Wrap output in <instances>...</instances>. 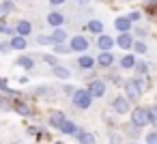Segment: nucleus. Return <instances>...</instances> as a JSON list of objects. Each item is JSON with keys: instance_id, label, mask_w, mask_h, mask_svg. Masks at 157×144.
I'll return each instance as SVG.
<instances>
[{"instance_id": "f3484780", "label": "nucleus", "mask_w": 157, "mask_h": 144, "mask_svg": "<svg viewBox=\"0 0 157 144\" xmlns=\"http://www.w3.org/2000/svg\"><path fill=\"white\" fill-rule=\"evenodd\" d=\"M114 28L118 30V35H123V32H131L133 24H131V20H129L127 15H121V17L114 20Z\"/></svg>"}, {"instance_id": "c9c22d12", "label": "nucleus", "mask_w": 157, "mask_h": 144, "mask_svg": "<svg viewBox=\"0 0 157 144\" xmlns=\"http://www.w3.org/2000/svg\"><path fill=\"white\" fill-rule=\"evenodd\" d=\"M0 110H2V112H11L13 110V101H9V99H5L2 95H0Z\"/></svg>"}, {"instance_id": "423d86ee", "label": "nucleus", "mask_w": 157, "mask_h": 144, "mask_svg": "<svg viewBox=\"0 0 157 144\" xmlns=\"http://www.w3.org/2000/svg\"><path fill=\"white\" fill-rule=\"evenodd\" d=\"M69 43V50H71V54L75 52V54H86V50L90 47V41L84 37V35H75L71 41H67Z\"/></svg>"}, {"instance_id": "bb28decb", "label": "nucleus", "mask_w": 157, "mask_h": 144, "mask_svg": "<svg viewBox=\"0 0 157 144\" xmlns=\"http://www.w3.org/2000/svg\"><path fill=\"white\" fill-rule=\"evenodd\" d=\"M133 80H136V84H138V88H140L142 95L146 90H151V75H136Z\"/></svg>"}, {"instance_id": "6e6552de", "label": "nucleus", "mask_w": 157, "mask_h": 144, "mask_svg": "<svg viewBox=\"0 0 157 144\" xmlns=\"http://www.w3.org/2000/svg\"><path fill=\"white\" fill-rule=\"evenodd\" d=\"M13 112H17V114H20V116H24V118H30V116H35V110H33V105H30V103H26V101H22V99L13 101Z\"/></svg>"}, {"instance_id": "a19ab883", "label": "nucleus", "mask_w": 157, "mask_h": 144, "mask_svg": "<svg viewBox=\"0 0 157 144\" xmlns=\"http://www.w3.org/2000/svg\"><path fill=\"white\" fill-rule=\"evenodd\" d=\"M127 17L131 20V24H138V22H142V11H131V13H127Z\"/></svg>"}, {"instance_id": "9d476101", "label": "nucleus", "mask_w": 157, "mask_h": 144, "mask_svg": "<svg viewBox=\"0 0 157 144\" xmlns=\"http://www.w3.org/2000/svg\"><path fill=\"white\" fill-rule=\"evenodd\" d=\"M54 93H56V88H52V86H48V84H41V86H35L33 88V95L37 97V99H54Z\"/></svg>"}, {"instance_id": "cd10ccee", "label": "nucleus", "mask_w": 157, "mask_h": 144, "mask_svg": "<svg viewBox=\"0 0 157 144\" xmlns=\"http://www.w3.org/2000/svg\"><path fill=\"white\" fill-rule=\"evenodd\" d=\"M131 52H133V56L138 58V56H144L146 52H148V45H146V41H133V45H131Z\"/></svg>"}, {"instance_id": "864d4df0", "label": "nucleus", "mask_w": 157, "mask_h": 144, "mask_svg": "<svg viewBox=\"0 0 157 144\" xmlns=\"http://www.w3.org/2000/svg\"><path fill=\"white\" fill-rule=\"evenodd\" d=\"M155 105H157V97H155Z\"/></svg>"}, {"instance_id": "4be33fe9", "label": "nucleus", "mask_w": 157, "mask_h": 144, "mask_svg": "<svg viewBox=\"0 0 157 144\" xmlns=\"http://www.w3.org/2000/svg\"><path fill=\"white\" fill-rule=\"evenodd\" d=\"M148 32H151V28H148V26H144V24H138V26H133V28H131V35H133V39H136V41H144V39L148 37Z\"/></svg>"}, {"instance_id": "4c0bfd02", "label": "nucleus", "mask_w": 157, "mask_h": 144, "mask_svg": "<svg viewBox=\"0 0 157 144\" xmlns=\"http://www.w3.org/2000/svg\"><path fill=\"white\" fill-rule=\"evenodd\" d=\"M0 5H2V9L7 11V15H9V13H13V11L17 9V7H15V2H13V0H2V2H0Z\"/></svg>"}, {"instance_id": "5701e85b", "label": "nucleus", "mask_w": 157, "mask_h": 144, "mask_svg": "<svg viewBox=\"0 0 157 144\" xmlns=\"http://www.w3.org/2000/svg\"><path fill=\"white\" fill-rule=\"evenodd\" d=\"M75 140H78V144H97L95 133H90V131H86V129H80V133L75 135Z\"/></svg>"}, {"instance_id": "8fccbe9b", "label": "nucleus", "mask_w": 157, "mask_h": 144, "mask_svg": "<svg viewBox=\"0 0 157 144\" xmlns=\"http://www.w3.org/2000/svg\"><path fill=\"white\" fill-rule=\"evenodd\" d=\"M11 144H26V142H20V140H17V142H11Z\"/></svg>"}, {"instance_id": "f704fd0d", "label": "nucleus", "mask_w": 157, "mask_h": 144, "mask_svg": "<svg viewBox=\"0 0 157 144\" xmlns=\"http://www.w3.org/2000/svg\"><path fill=\"white\" fill-rule=\"evenodd\" d=\"M39 58H41L45 65H50V67H56V65H60V63H58V58H56L54 54H43V56H39Z\"/></svg>"}, {"instance_id": "3c124183", "label": "nucleus", "mask_w": 157, "mask_h": 144, "mask_svg": "<svg viewBox=\"0 0 157 144\" xmlns=\"http://www.w3.org/2000/svg\"><path fill=\"white\" fill-rule=\"evenodd\" d=\"M125 2H136V0H125Z\"/></svg>"}, {"instance_id": "dca6fc26", "label": "nucleus", "mask_w": 157, "mask_h": 144, "mask_svg": "<svg viewBox=\"0 0 157 144\" xmlns=\"http://www.w3.org/2000/svg\"><path fill=\"white\" fill-rule=\"evenodd\" d=\"M45 22L52 26V30H54V28H63V24H65V15H63L60 11H50L48 17H45Z\"/></svg>"}, {"instance_id": "ea45409f", "label": "nucleus", "mask_w": 157, "mask_h": 144, "mask_svg": "<svg viewBox=\"0 0 157 144\" xmlns=\"http://www.w3.org/2000/svg\"><path fill=\"white\" fill-rule=\"evenodd\" d=\"M144 11H146V13L157 11V0H144Z\"/></svg>"}, {"instance_id": "9b49d317", "label": "nucleus", "mask_w": 157, "mask_h": 144, "mask_svg": "<svg viewBox=\"0 0 157 144\" xmlns=\"http://www.w3.org/2000/svg\"><path fill=\"white\" fill-rule=\"evenodd\" d=\"M133 41H136V39H133V35H131V32H123V35H118V37L114 39V43H116L123 52H129V50H131V45H133Z\"/></svg>"}, {"instance_id": "6ab92c4d", "label": "nucleus", "mask_w": 157, "mask_h": 144, "mask_svg": "<svg viewBox=\"0 0 157 144\" xmlns=\"http://www.w3.org/2000/svg\"><path fill=\"white\" fill-rule=\"evenodd\" d=\"M15 67H22V69H26V71L35 69V56H28V54H20V56L15 58Z\"/></svg>"}, {"instance_id": "2eb2a0df", "label": "nucleus", "mask_w": 157, "mask_h": 144, "mask_svg": "<svg viewBox=\"0 0 157 144\" xmlns=\"http://www.w3.org/2000/svg\"><path fill=\"white\" fill-rule=\"evenodd\" d=\"M140 135H142V129H138L133 123H125L123 125V138H129L131 142H138Z\"/></svg>"}, {"instance_id": "de8ad7c7", "label": "nucleus", "mask_w": 157, "mask_h": 144, "mask_svg": "<svg viewBox=\"0 0 157 144\" xmlns=\"http://www.w3.org/2000/svg\"><path fill=\"white\" fill-rule=\"evenodd\" d=\"M75 2H80V5H88L90 0H75Z\"/></svg>"}, {"instance_id": "f257e3e1", "label": "nucleus", "mask_w": 157, "mask_h": 144, "mask_svg": "<svg viewBox=\"0 0 157 144\" xmlns=\"http://www.w3.org/2000/svg\"><path fill=\"white\" fill-rule=\"evenodd\" d=\"M93 101L95 99L90 97V93L86 88H75V93L71 95V103H73L75 110H88L93 105Z\"/></svg>"}, {"instance_id": "1a4fd4ad", "label": "nucleus", "mask_w": 157, "mask_h": 144, "mask_svg": "<svg viewBox=\"0 0 157 144\" xmlns=\"http://www.w3.org/2000/svg\"><path fill=\"white\" fill-rule=\"evenodd\" d=\"M13 28H15V35H17V37H24V39H28V37L33 35V24H30L28 20H17Z\"/></svg>"}, {"instance_id": "4468645a", "label": "nucleus", "mask_w": 157, "mask_h": 144, "mask_svg": "<svg viewBox=\"0 0 157 144\" xmlns=\"http://www.w3.org/2000/svg\"><path fill=\"white\" fill-rule=\"evenodd\" d=\"M52 75H54L56 80H60V82H67V80H71V78H73L71 69H69V67H65V65H56V67H52Z\"/></svg>"}, {"instance_id": "a18cd8bd", "label": "nucleus", "mask_w": 157, "mask_h": 144, "mask_svg": "<svg viewBox=\"0 0 157 144\" xmlns=\"http://www.w3.org/2000/svg\"><path fill=\"white\" fill-rule=\"evenodd\" d=\"M2 20H7V11L2 9V5H0V22H2Z\"/></svg>"}, {"instance_id": "473e14b6", "label": "nucleus", "mask_w": 157, "mask_h": 144, "mask_svg": "<svg viewBox=\"0 0 157 144\" xmlns=\"http://www.w3.org/2000/svg\"><path fill=\"white\" fill-rule=\"evenodd\" d=\"M148 127H157V105H148Z\"/></svg>"}, {"instance_id": "c03bdc74", "label": "nucleus", "mask_w": 157, "mask_h": 144, "mask_svg": "<svg viewBox=\"0 0 157 144\" xmlns=\"http://www.w3.org/2000/svg\"><path fill=\"white\" fill-rule=\"evenodd\" d=\"M7 88V78H2V75H0V93H2Z\"/></svg>"}, {"instance_id": "58836bf2", "label": "nucleus", "mask_w": 157, "mask_h": 144, "mask_svg": "<svg viewBox=\"0 0 157 144\" xmlns=\"http://www.w3.org/2000/svg\"><path fill=\"white\" fill-rule=\"evenodd\" d=\"M144 144H157V131H146Z\"/></svg>"}, {"instance_id": "7ed1b4c3", "label": "nucleus", "mask_w": 157, "mask_h": 144, "mask_svg": "<svg viewBox=\"0 0 157 144\" xmlns=\"http://www.w3.org/2000/svg\"><path fill=\"white\" fill-rule=\"evenodd\" d=\"M123 97L129 101V103H138L140 101V97H142V93H140V88H138V84H136V80L133 78H129V80H125L123 82Z\"/></svg>"}, {"instance_id": "c756f323", "label": "nucleus", "mask_w": 157, "mask_h": 144, "mask_svg": "<svg viewBox=\"0 0 157 144\" xmlns=\"http://www.w3.org/2000/svg\"><path fill=\"white\" fill-rule=\"evenodd\" d=\"M28 135H35L37 140H41V138L48 135V131H45V127H41V125H33V127H28Z\"/></svg>"}, {"instance_id": "ddd939ff", "label": "nucleus", "mask_w": 157, "mask_h": 144, "mask_svg": "<svg viewBox=\"0 0 157 144\" xmlns=\"http://www.w3.org/2000/svg\"><path fill=\"white\" fill-rule=\"evenodd\" d=\"M95 63H97L101 69H110V67L116 63V56H114L112 52H101V54L95 58Z\"/></svg>"}, {"instance_id": "20e7f679", "label": "nucleus", "mask_w": 157, "mask_h": 144, "mask_svg": "<svg viewBox=\"0 0 157 144\" xmlns=\"http://www.w3.org/2000/svg\"><path fill=\"white\" fill-rule=\"evenodd\" d=\"M86 90L90 93L93 99H101V97H105V93H108V84H105V80H101V78H93V80L88 82Z\"/></svg>"}, {"instance_id": "603ef678", "label": "nucleus", "mask_w": 157, "mask_h": 144, "mask_svg": "<svg viewBox=\"0 0 157 144\" xmlns=\"http://www.w3.org/2000/svg\"><path fill=\"white\" fill-rule=\"evenodd\" d=\"M129 144H140V142H129Z\"/></svg>"}, {"instance_id": "c85d7f7f", "label": "nucleus", "mask_w": 157, "mask_h": 144, "mask_svg": "<svg viewBox=\"0 0 157 144\" xmlns=\"http://www.w3.org/2000/svg\"><path fill=\"white\" fill-rule=\"evenodd\" d=\"M133 71H136L138 75H148V73H151V67H148V63H146V60L138 58V60H136V65H133Z\"/></svg>"}, {"instance_id": "0eeeda50", "label": "nucleus", "mask_w": 157, "mask_h": 144, "mask_svg": "<svg viewBox=\"0 0 157 144\" xmlns=\"http://www.w3.org/2000/svg\"><path fill=\"white\" fill-rule=\"evenodd\" d=\"M65 120H67V116H65L63 110H52L50 116H48V127L50 129H60L65 125Z\"/></svg>"}, {"instance_id": "412c9836", "label": "nucleus", "mask_w": 157, "mask_h": 144, "mask_svg": "<svg viewBox=\"0 0 157 144\" xmlns=\"http://www.w3.org/2000/svg\"><path fill=\"white\" fill-rule=\"evenodd\" d=\"M136 60H138V58H136L131 52H125V54L118 58V67H121V69H125V71H129V69H133Z\"/></svg>"}, {"instance_id": "7c9ffc66", "label": "nucleus", "mask_w": 157, "mask_h": 144, "mask_svg": "<svg viewBox=\"0 0 157 144\" xmlns=\"http://www.w3.org/2000/svg\"><path fill=\"white\" fill-rule=\"evenodd\" d=\"M105 135H108V142H110V144H125L123 133H118V131H114V129H110Z\"/></svg>"}, {"instance_id": "37998d69", "label": "nucleus", "mask_w": 157, "mask_h": 144, "mask_svg": "<svg viewBox=\"0 0 157 144\" xmlns=\"http://www.w3.org/2000/svg\"><path fill=\"white\" fill-rule=\"evenodd\" d=\"M65 2H67V0H50L52 7H60V5H65Z\"/></svg>"}, {"instance_id": "a211bd4d", "label": "nucleus", "mask_w": 157, "mask_h": 144, "mask_svg": "<svg viewBox=\"0 0 157 144\" xmlns=\"http://www.w3.org/2000/svg\"><path fill=\"white\" fill-rule=\"evenodd\" d=\"M116 43H114V39L110 37V35H99V39H97V47L101 50V52H112V47H114Z\"/></svg>"}, {"instance_id": "b1692460", "label": "nucleus", "mask_w": 157, "mask_h": 144, "mask_svg": "<svg viewBox=\"0 0 157 144\" xmlns=\"http://www.w3.org/2000/svg\"><path fill=\"white\" fill-rule=\"evenodd\" d=\"M86 30L90 32V35H103V22L101 20H88L86 22Z\"/></svg>"}, {"instance_id": "f8f14e48", "label": "nucleus", "mask_w": 157, "mask_h": 144, "mask_svg": "<svg viewBox=\"0 0 157 144\" xmlns=\"http://www.w3.org/2000/svg\"><path fill=\"white\" fill-rule=\"evenodd\" d=\"M75 65H78V69H82V71H93L97 63H95L93 56H88V54H80V56L75 58Z\"/></svg>"}, {"instance_id": "aec40b11", "label": "nucleus", "mask_w": 157, "mask_h": 144, "mask_svg": "<svg viewBox=\"0 0 157 144\" xmlns=\"http://www.w3.org/2000/svg\"><path fill=\"white\" fill-rule=\"evenodd\" d=\"M58 131H60L63 135H73V138H75V135L80 133V125H78L75 120H69V118H67V120H65V125H63Z\"/></svg>"}, {"instance_id": "72a5a7b5", "label": "nucleus", "mask_w": 157, "mask_h": 144, "mask_svg": "<svg viewBox=\"0 0 157 144\" xmlns=\"http://www.w3.org/2000/svg\"><path fill=\"white\" fill-rule=\"evenodd\" d=\"M0 35H9V37H15V28L7 24V20L0 22Z\"/></svg>"}, {"instance_id": "49530a36", "label": "nucleus", "mask_w": 157, "mask_h": 144, "mask_svg": "<svg viewBox=\"0 0 157 144\" xmlns=\"http://www.w3.org/2000/svg\"><path fill=\"white\" fill-rule=\"evenodd\" d=\"M17 82H20V84H28V75H22Z\"/></svg>"}, {"instance_id": "e433bc0d", "label": "nucleus", "mask_w": 157, "mask_h": 144, "mask_svg": "<svg viewBox=\"0 0 157 144\" xmlns=\"http://www.w3.org/2000/svg\"><path fill=\"white\" fill-rule=\"evenodd\" d=\"M37 43L39 45H54V41H52L50 35H37Z\"/></svg>"}, {"instance_id": "393cba45", "label": "nucleus", "mask_w": 157, "mask_h": 144, "mask_svg": "<svg viewBox=\"0 0 157 144\" xmlns=\"http://www.w3.org/2000/svg\"><path fill=\"white\" fill-rule=\"evenodd\" d=\"M50 37H52V41H54V45H58V43H67V41H69V35H67L65 28H54Z\"/></svg>"}, {"instance_id": "a878e982", "label": "nucleus", "mask_w": 157, "mask_h": 144, "mask_svg": "<svg viewBox=\"0 0 157 144\" xmlns=\"http://www.w3.org/2000/svg\"><path fill=\"white\" fill-rule=\"evenodd\" d=\"M9 45H11V50H15V52H24L26 47H28V41L24 39V37H11L9 39Z\"/></svg>"}, {"instance_id": "09e8293b", "label": "nucleus", "mask_w": 157, "mask_h": 144, "mask_svg": "<svg viewBox=\"0 0 157 144\" xmlns=\"http://www.w3.org/2000/svg\"><path fill=\"white\" fill-rule=\"evenodd\" d=\"M52 144H65V142H63V140H56V142H52Z\"/></svg>"}, {"instance_id": "2f4dec72", "label": "nucleus", "mask_w": 157, "mask_h": 144, "mask_svg": "<svg viewBox=\"0 0 157 144\" xmlns=\"http://www.w3.org/2000/svg\"><path fill=\"white\" fill-rule=\"evenodd\" d=\"M52 50H54V56H65V54H71L69 43H58V45H52Z\"/></svg>"}, {"instance_id": "79ce46f5", "label": "nucleus", "mask_w": 157, "mask_h": 144, "mask_svg": "<svg viewBox=\"0 0 157 144\" xmlns=\"http://www.w3.org/2000/svg\"><path fill=\"white\" fill-rule=\"evenodd\" d=\"M9 52H11L9 41H0V54H9Z\"/></svg>"}, {"instance_id": "39448f33", "label": "nucleus", "mask_w": 157, "mask_h": 144, "mask_svg": "<svg viewBox=\"0 0 157 144\" xmlns=\"http://www.w3.org/2000/svg\"><path fill=\"white\" fill-rule=\"evenodd\" d=\"M110 108H112V112H114L116 116H125V114L131 112V103H129L123 95H116V97L110 101Z\"/></svg>"}, {"instance_id": "f03ea898", "label": "nucleus", "mask_w": 157, "mask_h": 144, "mask_svg": "<svg viewBox=\"0 0 157 144\" xmlns=\"http://www.w3.org/2000/svg\"><path fill=\"white\" fill-rule=\"evenodd\" d=\"M129 123H133L138 129L148 127V110H146V108H142V105L131 108V112H129Z\"/></svg>"}]
</instances>
